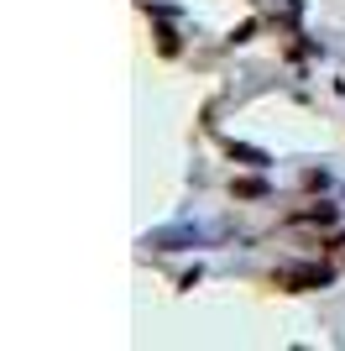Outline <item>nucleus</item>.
<instances>
[{
	"instance_id": "nucleus-1",
	"label": "nucleus",
	"mask_w": 345,
	"mask_h": 351,
	"mask_svg": "<svg viewBox=\"0 0 345 351\" xmlns=\"http://www.w3.org/2000/svg\"><path fill=\"white\" fill-rule=\"evenodd\" d=\"M277 289H324V283H330V273H324V267H283V273H277Z\"/></svg>"
}]
</instances>
